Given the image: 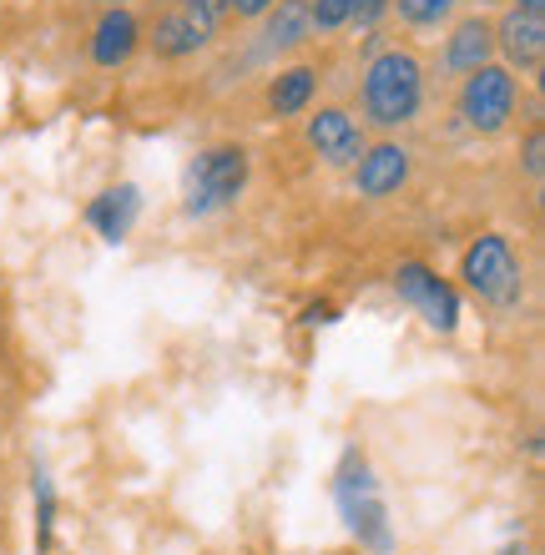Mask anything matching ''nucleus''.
I'll return each instance as SVG.
<instances>
[{
  "label": "nucleus",
  "mask_w": 545,
  "mask_h": 555,
  "mask_svg": "<svg viewBox=\"0 0 545 555\" xmlns=\"http://www.w3.org/2000/svg\"><path fill=\"white\" fill-rule=\"evenodd\" d=\"M425 102V72L410 51H384L364 72V117L374 127H404Z\"/></svg>",
  "instance_id": "obj_1"
},
{
  "label": "nucleus",
  "mask_w": 545,
  "mask_h": 555,
  "mask_svg": "<svg viewBox=\"0 0 545 555\" xmlns=\"http://www.w3.org/2000/svg\"><path fill=\"white\" fill-rule=\"evenodd\" d=\"M334 500H339V515L349 520L359 545H368V551H379V555L394 551V530H389V511H384V500H379V480H374V469H368V460L359 450L343 454Z\"/></svg>",
  "instance_id": "obj_2"
},
{
  "label": "nucleus",
  "mask_w": 545,
  "mask_h": 555,
  "mask_svg": "<svg viewBox=\"0 0 545 555\" xmlns=\"http://www.w3.org/2000/svg\"><path fill=\"white\" fill-rule=\"evenodd\" d=\"M459 278H465V288H470L475 298H485V304H495V308H510L520 298V288H525L516 248H510L501 233L475 237L470 248H465V258H459Z\"/></svg>",
  "instance_id": "obj_3"
},
{
  "label": "nucleus",
  "mask_w": 545,
  "mask_h": 555,
  "mask_svg": "<svg viewBox=\"0 0 545 555\" xmlns=\"http://www.w3.org/2000/svg\"><path fill=\"white\" fill-rule=\"evenodd\" d=\"M248 188V152L243 146H212L192 162L187 172V212L192 218H207Z\"/></svg>",
  "instance_id": "obj_4"
},
{
  "label": "nucleus",
  "mask_w": 545,
  "mask_h": 555,
  "mask_svg": "<svg viewBox=\"0 0 545 555\" xmlns=\"http://www.w3.org/2000/svg\"><path fill=\"white\" fill-rule=\"evenodd\" d=\"M516 76L505 72V66H480V72L465 76V87H459V117L465 127L480 137H495L510 127L516 117Z\"/></svg>",
  "instance_id": "obj_5"
},
{
  "label": "nucleus",
  "mask_w": 545,
  "mask_h": 555,
  "mask_svg": "<svg viewBox=\"0 0 545 555\" xmlns=\"http://www.w3.org/2000/svg\"><path fill=\"white\" fill-rule=\"evenodd\" d=\"M394 288H399V298L419 313V319L434 328V334H455V323H459V293L444 283L434 268H425V263H404L394 273Z\"/></svg>",
  "instance_id": "obj_6"
},
{
  "label": "nucleus",
  "mask_w": 545,
  "mask_h": 555,
  "mask_svg": "<svg viewBox=\"0 0 545 555\" xmlns=\"http://www.w3.org/2000/svg\"><path fill=\"white\" fill-rule=\"evenodd\" d=\"M309 146L328 162V167H354V162L364 157V132L354 127L349 112L324 106L319 117H309Z\"/></svg>",
  "instance_id": "obj_7"
},
{
  "label": "nucleus",
  "mask_w": 545,
  "mask_h": 555,
  "mask_svg": "<svg viewBox=\"0 0 545 555\" xmlns=\"http://www.w3.org/2000/svg\"><path fill=\"white\" fill-rule=\"evenodd\" d=\"M404 182H410V152L399 142L368 146L364 157L354 162V188L364 192V197H394Z\"/></svg>",
  "instance_id": "obj_8"
},
{
  "label": "nucleus",
  "mask_w": 545,
  "mask_h": 555,
  "mask_svg": "<svg viewBox=\"0 0 545 555\" xmlns=\"http://www.w3.org/2000/svg\"><path fill=\"white\" fill-rule=\"evenodd\" d=\"M490 51H495V26L490 21H459L455 36H450V46H444V66L459 76L480 72V66H490Z\"/></svg>",
  "instance_id": "obj_9"
},
{
  "label": "nucleus",
  "mask_w": 545,
  "mask_h": 555,
  "mask_svg": "<svg viewBox=\"0 0 545 555\" xmlns=\"http://www.w3.org/2000/svg\"><path fill=\"white\" fill-rule=\"evenodd\" d=\"M495 41L505 46V56L516 61L520 72H535V66H541V56H545V26H541V15L510 11L501 21V36H495Z\"/></svg>",
  "instance_id": "obj_10"
},
{
  "label": "nucleus",
  "mask_w": 545,
  "mask_h": 555,
  "mask_svg": "<svg viewBox=\"0 0 545 555\" xmlns=\"http://www.w3.org/2000/svg\"><path fill=\"white\" fill-rule=\"evenodd\" d=\"M137 36H142V26H137L132 15L106 11L96 36H91V61H96V66H121V61L137 51Z\"/></svg>",
  "instance_id": "obj_11"
},
{
  "label": "nucleus",
  "mask_w": 545,
  "mask_h": 555,
  "mask_svg": "<svg viewBox=\"0 0 545 555\" xmlns=\"http://www.w3.org/2000/svg\"><path fill=\"white\" fill-rule=\"evenodd\" d=\"M137 207H142V203H137V188H112V192H102V197L91 203L87 222L106 237V243H121V237L132 233Z\"/></svg>",
  "instance_id": "obj_12"
},
{
  "label": "nucleus",
  "mask_w": 545,
  "mask_h": 555,
  "mask_svg": "<svg viewBox=\"0 0 545 555\" xmlns=\"http://www.w3.org/2000/svg\"><path fill=\"white\" fill-rule=\"evenodd\" d=\"M313 87H319V76H313L309 66H294V72H283L278 81L268 87V106H273V117H298V112H309Z\"/></svg>",
  "instance_id": "obj_13"
},
{
  "label": "nucleus",
  "mask_w": 545,
  "mask_h": 555,
  "mask_svg": "<svg viewBox=\"0 0 545 555\" xmlns=\"http://www.w3.org/2000/svg\"><path fill=\"white\" fill-rule=\"evenodd\" d=\"M207 30L192 21L187 11H172L157 21V36H152V46L163 51V56H192V51H203Z\"/></svg>",
  "instance_id": "obj_14"
},
{
  "label": "nucleus",
  "mask_w": 545,
  "mask_h": 555,
  "mask_svg": "<svg viewBox=\"0 0 545 555\" xmlns=\"http://www.w3.org/2000/svg\"><path fill=\"white\" fill-rule=\"evenodd\" d=\"M309 30H313V21H309V5H303V0H278L273 15H268V46H273V51L298 46Z\"/></svg>",
  "instance_id": "obj_15"
},
{
  "label": "nucleus",
  "mask_w": 545,
  "mask_h": 555,
  "mask_svg": "<svg viewBox=\"0 0 545 555\" xmlns=\"http://www.w3.org/2000/svg\"><path fill=\"white\" fill-rule=\"evenodd\" d=\"M394 5L410 26H440L444 15L455 11V0H394Z\"/></svg>",
  "instance_id": "obj_16"
},
{
  "label": "nucleus",
  "mask_w": 545,
  "mask_h": 555,
  "mask_svg": "<svg viewBox=\"0 0 545 555\" xmlns=\"http://www.w3.org/2000/svg\"><path fill=\"white\" fill-rule=\"evenodd\" d=\"M349 11H354V0H313V5H309V21L319 30H339L343 21H349Z\"/></svg>",
  "instance_id": "obj_17"
},
{
  "label": "nucleus",
  "mask_w": 545,
  "mask_h": 555,
  "mask_svg": "<svg viewBox=\"0 0 545 555\" xmlns=\"http://www.w3.org/2000/svg\"><path fill=\"white\" fill-rule=\"evenodd\" d=\"M384 5H389V0H354V11H349V21H359V26H374V21L384 15Z\"/></svg>",
  "instance_id": "obj_18"
},
{
  "label": "nucleus",
  "mask_w": 545,
  "mask_h": 555,
  "mask_svg": "<svg viewBox=\"0 0 545 555\" xmlns=\"http://www.w3.org/2000/svg\"><path fill=\"white\" fill-rule=\"evenodd\" d=\"M541 152H545V137L531 132V137H525V172H531V177H541V167H545Z\"/></svg>",
  "instance_id": "obj_19"
},
{
  "label": "nucleus",
  "mask_w": 545,
  "mask_h": 555,
  "mask_svg": "<svg viewBox=\"0 0 545 555\" xmlns=\"http://www.w3.org/2000/svg\"><path fill=\"white\" fill-rule=\"evenodd\" d=\"M273 5H278V0H233V11H237V15H268Z\"/></svg>",
  "instance_id": "obj_20"
},
{
  "label": "nucleus",
  "mask_w": 545,
  "mask_h": 555,
  "mask_svg": "<svg viewBox=\"0 0 545 555\" xmlns=\"http://www.w3.org/2000/svg\"><path fill=\"white\" fill-rule=\"evenodd\" d=\"M541 5L545 0H516V11H531V15H541Z\"/></svg>",
  "instance_id": "obj_21"
},
{
  "label": "nucleus",
  "mask_w": 545,
  "mask_h": 555,
  "mask_svg": "<svg viewBox=\"0 0 545 555\" xmlns=\"http://www.w3.org/2000/svg\"><path fill=\"white\" fill-rule=\"evenodd\" d=\"M218 5H233V0H218Z\"/></svg>",
  "instance_id": "obj_22"
},
{
  "label": "nucleus",
  "mask_w": 545,
  "mask_h": 555,
  "mask_svg": "<svg viewBox=\"0 0 545 555\" xmlns=\"http://www.w3.org/2000/svg\"><path fill=\"white\" fill-rule=\"evenodd\" d=\"M112 5H127V0H112Z\"/></svg>",
  "instance_id": "obj_23"
},
{
  "label": "nucleus",
  "mask_w": 545,
  "mask_h": 555,
  "mask_svg": "<svg viewBox=\"0 0 545 555\" xmlns=\"http://www.w3.org/2000/svg\"><path fill=\"white\" fill-rule=\"evenodd\" d=\"M178 5H187V0H178Z\"/></svg>",
  "instance_id": "obj_24"
}]
</instances>
